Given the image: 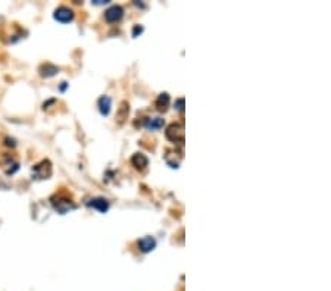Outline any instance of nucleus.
Segmentation results:
<instances>
[{"mask_svg":"<svg viewBox=\"0 0 331 291\" xmlns=\"http://www.w3.org/2000/svg\"><path fill=\"white\" fill-rule=\"evenodd\" d=\"M166 138L172 143H183L184 141V128L181 124H169L165 129Z\"/></svg>","mask_w":331,"mask_h":291,"instance_id":"f257e3e1","label":"nucleus"},{"mask_svg":"<svg viewBox=\"0 0 331 291\" xmlns=\"http://www.w3.org/2000/svg\"><path fill=\"white\" fill-rule=\"evenodd\" d=\"M74 10L66 7V6H59L53 13V18L56 21L62 22V24H66V22H71L74 19Z\"/></svg>","mask_w":331,"mask_h":291,"instance_id":"f03ea898","label":"nucleus"},{"mask_svg":"<svg viewBox=\"0 0 331 291\" xmlns=\"http://www.w3.org/2000/svg\"><path fill=\"white\" fill-rule=\"evenodd\" d=\"M122 16H124V9L118 4L110 6L109 9H106V12H105V19L108 22H118V21L122 19Z\"/></svg>","mask_w":331,"mask_h":291,"instance_id":"7ed1b4c3","label":"nucleus"},{"mask_svg":"<svg viewBox=\"0 0 331 291\" xmlns=\"http://www.w3.org/2000/svg\"><path fill=\"white\" fill-rule=\"evenodd\" d=\"M137 246H139V250H140V251H143V253H149V251H152V250L156 247V240H155L153 237L147 235V237H143L142 240H139Z\"/></svg>","mask_w":331,"mask_h":291,"instance_id":"20e7f679","label":"nucleus"},{"mask_svg":"<svg viewBox=\"0 0 331 291\" xmlns=\"http://www.w3.org/2000/svg\"><path fill=\"white\" fill-rule=\"evenodd\" d=\"M49 164V161H45V162H42L40 165H36L34 168H33V174H36V176L39 178V179H43V178H47V176H50L52 174V166H47L46 169H45V166Z\"/></svg>","mask_w":331,"mask_h":291,"instance_id":"39448f33","label":"nucleus"},{"mask_svg":"<svg viewBox=\"0 0 331 291\" xmlns=\"http://www.w3.org/2000/svg\"><path fill=\"white\" fill-rule=\"evenodd\" d=\"M90 208H93V209H97V210H100L102 213H105L108 209H109V202L106 200V199H103V197H96V199H92L89 203H87Z\"/></svg>","mask_w":331,"mask_h":291,"instance_id":"423d86ee","label":"nucleus"},{"mask_svg":"<svg viewBox=\"0 0 331 291\" xmlns=\"http://www.w3.org/2000/svg\"><path fill=\"white\" fill-rule=\"evenodd\" d=\"M131 164H133L134 168H137V169H143V168H146V166L149 165V159H147V156L143 155V153H136V155H133V158H131Z\"/></svg>","mask_w":331,"mask_h":291,"instance_id":"0eeeda50","label":"nucleus"},{"mask_svg":"<svg viewBox=\"0 0 331 291\" xmlns=\"http://www.w3.org/2000/svg\"><path fill=\"white\" fill-rule=\"evenodd\" d=\"M164 124H165V121L159 117L146 118V119H144V126H146L147 129H152V131H155V129H161V128L164 126Z\"/></svg>","mask_w":331,"mask_h":291,"instance_id":"6e6552de","label":"nucleus"},{"mask_svg":"<svg viewBox=\"0 0 331 291\" xmlns=\"http://www.w3.org/2000/svg\"><path fill=\"white\" fill-rule=\"evenodd\" d=\"M110 106H112V100H110V97H108V96H102V97L99 99V111H100L102 115H105V117L109 115Z\"/></svg>","mask_w":331,"mask_h":291,"instance_id":"1a4fd4ad","label":"nucleus"},{"mask_svg":"<svg viewBox=\"0 0 331 291\" xmlns=\"http://www.w3.org/2000/svg\"><path fill=\"white\" fill-rule=\"evenodd\" d=\"M59 72V68L55 66V65H52V63H46V65H43L42 68H40V75L42 77H46V78H50V77H53Z\"/></svg>","mask_w":331,"mask_h":291,"instance_id":"9d476101","label":"nucleus"},{"mask_svg":"<svg viewBox=\"0 0 331 291\" xmlns=\"http://www.w3.org/2000/svg\"><path fill=\"white\" fill-rule=\"evenodd\" d=\"M168 106H169V94L168 93L159 94L158 99H156V108H158V111L159 112H165L166 109H168Z\"/></svg>","mask_w":331,"mask_h":291,"instance_id":"9b49d317","label":"nucleus"},{"mask_svg":"<svg viewBox=\"0 0 331 291\" xmlns=\"http://www.w3.org/2000/svg\"><path fill=\"white\" fill-rule=\"evenodd\" d=\"M55 205V208L60 212V213H66L69 209H75V206L71 203V200H60V202H57V203H53Z\"/></svg>","mask_w":331,"mask_h":291,"instance_id":"f8f14e48","label":"nucleus"},{"mask_svg":"<svg viewBox=\"0 0 331 291\" xmlns=\"http://www.w3.org/2000/svg\"><path fill=\"white\" fill-rule=\"evenodd\" d=\"M128 112H130V106H128V103H127V102H122V103H121V108H119V111H118V119L122 122L125 118L128 117Z\"/></svg>","mask_w":331,"mask_h":291,"instance_id":"ddd939ff","label":"nucleus"},{"mask_svg":"<svg viewBox=\"0 0 331 291\" xmlns=\"http://www.w3.org/2000/svg\"><path fill=\"white\" fill-rule=\"evenodd\" d=\"M174 108H175L178 112H184V99H183V97L177 99L175 103H174Z\"/></svg>","mask_w":331,"mask_h":291,"instance_id":"4468645a","label":"nucleus"},{"mask_svg":"<svg viewBox=\"0 0 331 291\" xmlns=\"http://www.w3.org/2000/svg\"><path fill=\"white\" fill-rule=\"evenodd\" d=\"M143 33V27H140V25H136L134 27V31H133V37H137L139 34H142Z\"/></svg>","mask_w":331,"mask_h":291,"instance_id":"2eb2a0df","label":"nucleus"},{"mask_svg":"<svg viewBox=\"0 0 331 291\" xmlns=\"http://www.w3.org/2000/svg\"><path fill=\"white\" fill-rule=\"evenodd\" d=\"M65 88H66V83H62V87H60V90H62V91H63V90H65Z\"/></svg>","mask_w":331,"mask_h":291,"instance_id":"dca6fc26","label":"nucleus"}]
</instances>
